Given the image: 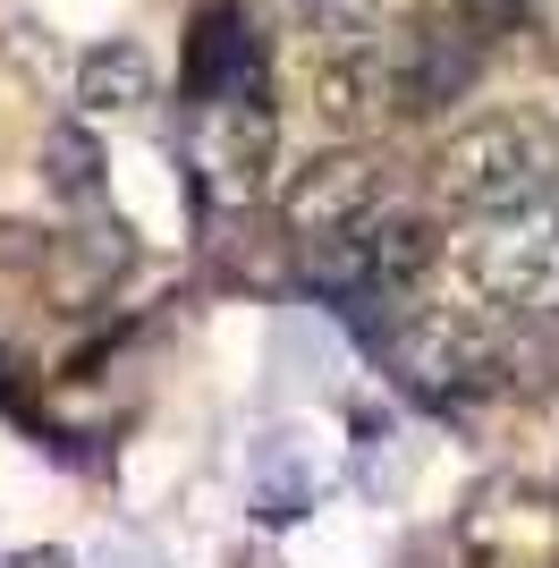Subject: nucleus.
Listing matches in <instances>:
<instances>
[{"label":"nucleus","mask_w":559,"mask_h":568,"mask_svg":"<svg viewBox=\"0 0 559 568\" xmlns=\"http://www.w3.org/2000/svg\"><path fill=\"white\" fill-rule=\"evenodd\" d=\"M433 195L458 221H517L559 195V128L535 111H491L449 128L433 153Z\"/></svg>","instance_id":"nucleus-1"},{"label":"nucleus","mask_w":559,"mask_h":568,"mask_svg":"<svg viewBox=\"0 0 559 568\" xmlns=\"http://www.w3.org/2000/svg\"><path fill=\"white\" fill-rule=\"evenodd\" d=\"M517 314H466V306H398L382 323V356L390 374L424 399H491L535 382V348L509 332Z\"/></svg>","instance_id":"nucleus-2"},{"label":"nucleus","mask_w":559,"mask_h":568,"mask_svg":"<svg viewBox=\"0 0 559 568\" xmlns=\"http://www.w3.org/2000/svg\"><path fill=\"white\" fill-rule=\"evenodd\" d=\"M280 213H288L297 246H331V237L382 230L390 213H407V187H398V162L382 144H339V153H323L288 179Z\"/></svg>","instance_id":"nucleus-3"},{"label":"nucleus","mask_w":559,"mask_h":568,"mask_svg":"<svg viewBox=\"0 0 559 568\" xmlns=\"http://www.w3.org/2000/svg\"><path fill=\"white\" fill-rule=\"evenodd\" d=\"M466 281L484 288L491 314L559 323V204L517 213V221H491V237L466 246Z\"/></svg>","instance_id":"nucleus-4"},{"label":"nucleus","mask_w":559,"mask_h":568,"mask_svg":"<svg viewBox=\"0 0 559 568\" xmlns=\"http://www.w3.org/2000/svg\"><path fill=\"white\" fill-rule=\"evenodd\" d=\"M314 281L331 297H356V306H407V288L433 272V221L424 213H390L382 230L331 237V246H305Z\"/></svg>","instance_id":"nucleus-5"},{"label":"nucleus","mask_w":559,"mask_h":568,"mask_svg":"<svg viewBox=\"0 0 559 568\" xmlns=\"http://www.w3.org/2000/svg\"><path fill=\"white\" fill-rule=\"evenodd\" d=\"M458 560L466 568H559V493L491 475L458 509Z\"/></svg>","instance_id":"nucleus-6"},{"label":"nucleus","mask_w":559,"mask_h":568,"mask_svg":"<svg viewBox=\"0 0 559 568\" xmlns=\"http://www.w3.org/2000/svg\"><path fill=\"white\" fill-rule=\"evenodd\" d=\"M186 162L212 204H255L272 179V111L263 94H221L186 111Z\"/></svg>","instance_id":"nucleus-7"},{"label":"nucleus","mask_w":559,"mask_h":568,"mask_svg":"<svg viewBox=\"0 0 559 568\" xmlns=\"http://www.w3.org/2000/svg\"><path fill=\"white\" fill-rule=\"evenodd\" d=\"M484 69V34L475 26H424L398 34V119H433L475 85Z\"/></svg>","instance_id":"nucleus-8"},{"label":"nucleus","mask_w":559,"mask_h":568,"mask_svg":"<svg viewBox=\"0 0 559 568\" xmlns=\"http://www.w3.org/2000/svg\"><path fill=\"white\" fill-rule=\"evenodd\" d=\"M221 94H263L255 26L237 0H212L195 18V43H186V102H221Z\"/></svg>","instance_id":"nucleus-9"},{"label":"nucleus","mask_w":559,"mask_h":568,"mask_svg":"<svg viewBox=\"0 0 559 568\" xmlns=\"http://www.w3.org/2000/svg\"><path fill=\"white\" fill-rule=\"evenodd\" d=\"M153 102V51L111 34L77 60V119H136Z\"/></svg>","instance_id":"nucleus-10"},{"label":"nucleus","mask_w":559,"mask_h":568,"mask_svg":"<svg viewBox=\"0 0 559 568\" xmlns=\"http://www.w3.org/2000/svg\"><path fill=\"white\" fill-rule=\"evenodd\" d=\"M288 18H297V43L314 69L390 43V0H288Z\"/></svg>","instance_id":"nucleus-11"},{"label":"nucleus","mask_w":559,"mask_h":568,"mask_svg":"<svg viewBox=\"0 0 559 568\" xmlns=\"http://www.w3.org/2000/svg\"><path fill=\"white\" fill-rule=\"evenodd\" d=\"M43 187L60 195V204H93V195H102V153H93L85 119H60L43 136Z\"/></svg>","instance_id":"nucleus-12"},{"label":"nucleus","mask_w":559,"mask_h":568,"mask_svg":"<svg viewBox=\"0 0 559 568\" xmlns=\"http://www.w3.org/2000/svg\"><path fill=\"white\" fill-rule=\"evenodd\" d=\"M500 26H517V0H475V34H500Z\"/></svg>","instance_id":"nucleus-13"}]
</instances>
